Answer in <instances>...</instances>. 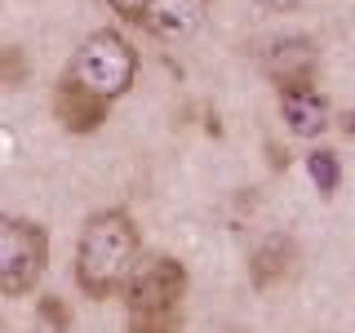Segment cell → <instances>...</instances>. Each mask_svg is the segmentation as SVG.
<instances>
[{
	"mask_svg": "<svg viewBox=\"0 0 355 333\" xmlns=\"http://www.w3.org/2000/svg\"><path fill=\"white\" fill-rule=\"evenodd\" d=\"M306 173H311V182L320 187V196H333V191H338V182H342L338 151H329V147H315V151L306 155Z\"/></svg>",
	"mask_w": 355,
	"mask_h": 333,
	"instance_id": "30bf717a",
	"label": "cell"
},
{
	"mask_svg": "<svg viewBox=\"0 0 355 333\" xmlns=\"http://www.w3.org/2000/svg\"><path fill=\"white\" fill-rule=\"evenodd\" d=\"M187 266L169 253H147L125 284L129 333H182Z\"/></svg>",
	"mask_w": 355,
	"mask_h": 333,
	"instance_id": "7a4b0ae2",
	"label": "cell"
},
{
	"mask_svg": "<svg viewBox=\"0 0 355 333\" xmlns=\"http://www.w3.org/2000/svg\"><path fill=\"white\" fill-rule=\"evenodd\" d=\"M262 62H266V76L275 80V89H280V94L315 85V49H311V40H302V36L271 44V53H266Z\"/></svg>",
	"mask_w": 355,
	"mask_h": 333,
	"instance_id": "8992f818",
	"label": "cell"
},
{
	"mask_svg": "<svg viewBox=\"0 0 355 333\" xmlns=\"http://www.w3.org/2000/svg\"><path fill=\"white\" fill-rule=\"evenodd\" d=\"M36 311H40V325H44V329H53V333H71V311L62 307V298H58V293H44L40 302H36Z\"/></svg>",
	"mask_w": 355,
	"mask_h": 333,
	"instance_id": "8fae6325",
	"label": "cell"
},
{
	"mask_svg": "<svg viewBox=\"0 0 355 333\" xmlns=\"http://www.w3.org/2000/svg\"><path fill=\"white\" fill-rule=\"evenodd\" d=\"M107 111H111L107 98H98L94 89L76 85L71 76H62L58 89H53V116H58V125L67 133H94V129H103Z\"/></svg>",
	"mask_w": 355,
	"mask_h": 333,
	"instance_id": "5b68a950",
	"label": "cell"
},
{
	"mask_svg": "<svg viewBox=\"0 0 355 333\" xmlns=\"http://www.w3.org/2000/svg\"><path fill=\"white\" fill-rule=\"evenodd\" d=\"M293 258H297V249H293V240H288V236L262 240L258 249H253V258H249V280H253V289H275L280 280H288Z\"/></svg>",
	"mask_w": 355,
	"mask_h": 333,
	"instance_id": "9c48e42d",
	"label": "cell"
},
{
	"mask_svg": "<svg viewBox=\"0 0 355 333\" xmlns=\"http://www.w3.org/2000/svg\"><path fill=\"white\" fill-rule=\"evenodd\" d=\"M205 9H209V0H151L142 27H147L155 40L178 44V40H187L200 22H205Z\"/></svg>",
	"mask_w": 355,
	"mask_h": 333,
	"instance_id": "52a82bcc",
	"label": "cell"
},
{
	"mask_svg": "<svg viewBox=\"0 0 355 333\" xmlns=\"http://www.w3.org/2000/svg\"><path fill=\"white\" fill-rule=\"evenodd\" d=\"M49 266V236L31 218H5L0 222V293L22 298L40 284Z\"/></svg>",
	"mask_w": 355,
	"mask_h": 333,
	"instance_id": "277c9868",
	"label": "cell"
},
{
	"mask_svg": "<svg viewBox=\"0 0 355 333\" xmlns=\"http://www.w3.org/2000/svg\"><path fill=\"white\" fill-rule=\"evenodd\" d=\"M138 262H142V236L125 209H103L85 222L80 244H76V284L85 298L103 302V298L125 293Z\"/></svg>",
	"mask_w": 355,
	"mask_h": 333,
	"instance_id": "6da1fadb",
	"label": "cell"
},
{
	"mask_svg": "<svg viewBox=\"0 0 355 333\" xmlns=\"http://www.w3.org/2000/svg\"><path fill=\"white\" fill-rule=\"evenodd\" d=\"M36 333H53V329H44V325H40V329H36Z\"/></svg>",
	"mask_w": 355,
	"mask_h": 333,
	"instance_id": "2e32d148",
	"label": "cell"
},
{
	"mask_svg": "<svg viewBox=\"0 0 355 333\" xmlns=\"http://www.w3.org/2000/svg\"><path fill=\"white\" fill-rule=\"evenodd\" d=\"M342 129H347L351 138H355V111H347V120H342Z\"/></svg>",
	"mask_w": 355,
	"mask_h": 333,
	"instance_id": "9a60e30c",
	"label": "cell"
},
{
	"mask_svg": "<svg viewBox=\"0 0 355 333\" xmlns=\"http://www.w3.org/2000/svg\"><path fill=\"white\" fill-rule=\"evenodd\" d=\"M76 85L94 89L98 98H107V103H116V98H125L133 80H138V49L120 36V31H94V36L80 40V49L71 53V62H67V71Z\"/></svg>",
	"mask_w": 355,
	"mask_h": 333,
	"instance_id": "3957f363",
	"label": "cell"
},
{
	"mask_svg": "<svg viewBox=\"0 0 355 333\" xmlns=\"http://www.w3.org/2000/svg\"><path fill=\"white\" fill-rule=\"evenodd\" d=\"M5 85H9V89H18V85H22V53L14 49V44L5 49Z\"/></svg>",
	"mask_w": 355,
	"mask_h": 333,
	"instance_id": "4fadbf2b",
	"label": "cell"
},
{
	"mask_svg": "<svg viewBox=\"0 0 355 333\" xmlns=\"http://www.w3.org/2000/svg\"><path fill=\"white\" fill-rule=\"evenodd\" d=\"M262 5H266V9H293L297 0H262Z\"/></svg>",
	"mask_w": 355,
	"mask_h": 333,
	"instance_id": "5bb4252c",
	"label": "cell"
},
{
	"mask_svg": "<svg viewBox=\"0 0 355 333\" xmlns=\"http://www.w3.org/2000/svg\"><path fill=\"white\" fill-rule=\"evenodd\" d=\"M111 9H116L125 22H147V9H151V0H107Z\"/></svg>",
	"mask_w": 355,
	"mask_h": 333,
	"instance_id": "7c38bea8",
	"label": "cell"
},
{
	"mask_svg": "<svg viewBox=\"0 0 355 333\" xmlns=\"http://www.w3.org/2000/svg\"><path fill=\"white\" fill-rule=\"evenodd\" d=\"M280 116H284L288 133H297V138H320V133L329 129V103L315 85L280 94Z\"/></svg>",
	"mask_w": 355,
	"mask_h": 333,
	"instance_id": "ba28073f",
	"label": "cell"
}]
</instances>
